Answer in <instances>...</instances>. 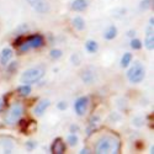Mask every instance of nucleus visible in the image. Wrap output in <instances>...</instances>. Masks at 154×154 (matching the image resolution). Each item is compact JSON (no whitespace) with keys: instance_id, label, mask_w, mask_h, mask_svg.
I'll list each match as a JSON object with an SVG mask.
<instances>
[{"instance_id":"f257e3e1","label":"nucleus","mask_w":154,"mask_h":154,"mask_svg":"<svg viewBox=\"0 0 154 154\" xmlns=\"http://www.w3.org/2000/svg\"><path fill=\"white\" fill-rule=\"evenodd\" d=\"M120 142L113 136H102L95 144V153L107 154V153H119Z\"/></svg>"},{"instance_id":"f03ea898","label":"nucleus","mask_w":154,"mask_h":154,"mask_svg":"<svg viewBox=\"0 0 154 154\" xmlns=\"http://www.w3.org/2000/svg\"><path fill=\"white\" fill-rule=\"evenodd\" d=\"M146 76V70H144V67L140 64L139 62H136L133 66L130 68V70L127 72V78L131 83H134V84H138L140 83Z\"/></svg>"},{"instance_id":"7ed1b4c3","label":"nucleus","mask_w":154,"mask_h":154,"mask_svg":"<svg viewBox=\"0 0 154 154\" xmlns=\"http://www.w3.org/2000/svg\"><path fill=\"white\" fill-rule=\"evenodd\" d=\"M43 76V69L41 68H31L21 75V82L25 84H33L38 82Z\"/></svg>"},{"instance_id":"20e7f679","label":"nucleus","mask_w":154,"mask_h":154,"mask_svg":"<svg viewBox=\"0 0 154 154\" xmlns=\"http://www.w3.org/2000/svg\"><path fill=\"white\" fill-rule=\"evenodd\" d=\"M42 45H43V37L41 35H33L30 36L26 41H22V43L20 45V51L21 52H26V51L31 48L41 47Z\"/></svg>"},{"instance_id":"39448f33","label":"nucleus","mask_w":154,"mask_h":154,"mask_svg":"<svg viewBox=\"0 0 154 154\" xmlns=\"http://www.w3.org/2000/svg\"><path fill=\"white\" fill-rule=\"evenodd\" d=\"M21 116H22V106L20 104H14L10 107V110L6 115L5 122L8 125H14L21 119Z\"/></svg>"},{"instance_id":"423d86ee","label":"nucleus","mask_w":154,"mask_h":154,"mask_svg":"<svg viewBox=\"0 0 154 154\" xmlns=\"http://www.w3.org/2000/svg\"><path fill=\"white\" fill-rule=\"evenodd\" d=\"M88 104H89V99L86 96H82L74 102V110H75L78 116L85 115L86 109H88Z\"/></svg>"},{"instance_id":"0eeeda50","label":"nucleus","mask_w":154,"mask_h":154,"mask_svg":"<svg viewBox=\"0 0 154 154\" xmlns=\"http://www.w3.org/2000/svg\"><path fill=\"white\" fill-rule=\"evenodd\" d=\"M27 3L38 12H47L49 10V6L45 0H27Z\"/></svg>"},{"instance_id":"6e6552de","label":"nucleus","mask_w":154,"mask_h":154,"mask_svg":"<svg viewBox=\"0 0 154 154\" xmlns=\"http://www.w3.org/2000/svg\"><path fill=\"white\" fill-rule=\"evenodd\" d=\"M64 150H66V146H64L63 140L60 138H56L53 140L52 146H51V152L53 154H63Z\"/></svg>"},{"instance_id":"1a4fd4ad","label":"nucleus","mask_w":154,"mask_h":154,"mask_svg":"<svg viewBox=\"0 0 154 154\" xmlns=\"http://www.w3.org/2000/svg\"><path fill=\"white\" fill-rule=\"evenodd\" d=\"M49 100H42V101H40L37 104V106L35 107V110H33V112H35V115L36 116H42L43 115V112L47 110V107L49 106Z\"/></svg>"},{"instance_id":"9d476101","label":"nucleus","mask_w":154,"mask_h":154,"mask_svg":"<svg viewBox=\"0 0 154 154\" xmlns=\"http://www.w3.org/2000/svg\"><path fill=\"white\" fill-rule=\"evenodd\" d=\"M146 47L148 49L154 48V35H153V26H149L146 35Z\"/></svg>"},{"instance_id":"9b49d317","label":"nucleus","mask_w":154,"mask_h":154,"mask_svg":"<svg viewBox=\"0 0 154 154\" xmlns=\"http://www.w3.org/2000/svg\"><path fill=\"white\" fill-rule=\"evenodd\" d=\"M88 8V0H74L72 9L74 11H84Z\"/></svg>"},{"instance_id":"f8f14e48","label":"nucleus","mask_w":154,"mask_h":154,"mask_svg":"<svg viewBox=\"0 0 154 154\" xmlns=\"http://www.w3.org/2000/svg\"><path fill=\"white\" fill-rule=\"evenodd\" d=\"M11 57H12V52L10 48L3 49V52H2V64L3 66H6L8 62L11 59Z\"/></svg>"},{"instance_id":"ddd939ff","label":"nucleus","mask_w":154,"mask_h":154,"mask_svg":"<svg viewBox=\"0 0 154 154\" xmlns=\"http://www.w3.org/2000/svg\"><path fill=\"white\" fill-rule=\"evenodd\" d=\"M116 36H117V29H116V26H110L106 30L105 35H104V37L106 38V40H113Z\"/></svg>"},{"instance_id":"4468645a","label":"nucleus","mask_w":154,"mask_h":154,"mask_svg":"<svg viewBox=\"0 0 154 154\" xmlns=\"http://www.w3.org/2000/svg\"><path fill=\"white\" fill-rule=\"evenodd\" d=\"M73 26H74L76 30H79V31L84 30V27H85L84 20H83L80 16H78V17H74V19H73Z\"/></svg>"},{"instance_id":"2eb2a0df","label":"nucleus","mask_w":154,"mask_h":154,"mask_svg":"<svg viewBox=\"0 0 154 154\" xmlns=\"http://www.w3.org/2000/svg\"><path fill=\"white\" fill-rule=\"evenodd\" d=\"M131 62H132V54L131 53H125L122 56V59H121V67L127 68L128 66H130Z\"/></svg>"},{"instance_id":"dca6fc26","label":"nucleus","mask_w":154,"mask_h":154,"mask_svg":"<svg viewBox=\"0 0 154 154\" xmlns=\"http://www.w3.org/2000/svg\"><path fill=\"white\" fill-rule=\"evenodd\" d=\"M85 47H86V51L89 53H95L96 51H97V43L95 42V41H88L86 42V45H85Z\"/></svg>"},{"instance_id":"f3484780","label":"nucleus","mask_w":154,"mask_h":154,"mask_svg":"<svg viewBox=\"0 0 154 154\" xmlns=\"http://www.w3.org/2000/svg\"><path fill=\"white\" fill-rule=\"evenodd\" d=\"M17 93L20 96H27L30 93H31V88L26 84V85H21L19 89H17Z\"/></svg>"},{"instance_id":"a211bd4d","label":"nucleus","mask_w":154,"mask_h":154,"mask_svg":"<svg viewBox=\"0 0 154 154\" xmlns=\"http://www.w3.org/2000/svg\"><path fill=\"white\" fill-rule=\"evenodd\" d=\"M83 80L86 83V84H90L93 80H94V76H93V74H91V72H85L84 74H83Z\"/></svg>"},{"instance_id":"6ab92c4d","label":"nucleus","mask_w":154,"mask_h":154,"mask_svg":"<svg viewBox=\"0 0 154 154\" xmlns=\"http://www.w3.org/2000/svg\"><path fill=\"white\" fill-rule=\"evenodd\" d=\"M68 143L70 144V146H76V143H78V137H76L75 134H70L69 137H68Z\"/></svg>"},{"instance_id":"aec40b11","label":"nucleus","mask_w":154,"mask_h":154,"mask_svg":"<svg viewBox=\"0 0 154 154\" xmlns=\"http://www.w3.org/2000/svg\"><path fill=\"white\" fill-rule=\"evenodd\" d=\"M131 47L133 49H140L142 48V42H140L139 40H132L131 41Z\"/></svg>"},{"instance_id":"412c9836","label":"nucleus","mask_w":154,"mask_h":154,"mask_svg":"<svg viewBox=\"0 0 154 154\" xmlns=\"http://www.w3.org/2000/svg\"><path fill=\"white\" fill-rule=\"evenodd\" d=\"M62 56V51L60 49H53V51H51V57H52L53 59H58L60 58Z\"/></svg>"},{"instance_id":"4be33fe9","label":"nucleus","mask_w":154,"mask_h":154,"mask_svg":"<svg viewBox=\"0 0 154 154\" xmlns=\"http://www.w3.org/2000/svg\"><path fill=\"white\" fill-rule=\"evenodd\" d=\"M150 6V0H143L142 3H140V9L142 10H146Z\"/></svg>"},{"instance_id":"5701e85b","label":"nucleus","mask_w":154,"mask_h":154,"mask_svg":"<svg viewBox=\"0 0 154 154\" xmlns=\"http://www.w3.org/2000/svg\"><path fill=\"white\" fill-rule=\"evenodd\" d=\"M58 109L59 110H66L67 109V104H66V102H59V104H58Z\"/></svg>"},{"instance_id":"b1692460","label":"nucleus","mask_w":154,"mask_h":154,"mask_svg":"<svg viewBox=\"0 0 154 154\" xmlns=\"http://www.w3.org/2000/svg\"><path fill=\"white\" fill-rule=\"evenodd\" d=\"M27 149H33L35 147H36V143L35 142H27Z\"/></svg>"},{"instance_id":"393cba45","label":"nucleus","mask_w":154,"mask_h":154,"mask_svg":"<svg viewBox=\"0 0 154 154\" xmlns=\"http://www.w3.org/2000/svg\"><path fill=\"white\" fill-rule=\"evenodd\" d=\"M21 43H22V38H21V37H19L17 40H16V42H15V46H20Z\"/></svg>"},{"instance_id":"a878e982","label":"nucleus","mask_w":154,"mask_h":154,"mask_svg":"<svg viewBox=\"0 0 154 154\" xmlns=\"http://www.w3.org/2000/svg\"><path fill=\"white\" fill-rule=\"evenodd\" d=\"M16 66H17V64H16V62H14V63H12V64H11V66H10L9 70H12V69H15V68H16Z\"/></svg>"},{"instance_id":"bb28decb","label":"nucleus","mask_w":154,"mask_h":154,"mask_svg":"<svg viewBox=\"0 0 154 154\" xmlns=\"http://www.w3.org/2000/svg\"><path fill=\"white\" fill-rule=\"evenodd\" d=\"M3 106H4V102H3L2 99H0V112H2V110H3Z\"/></svg>"},{"instance_id":"cd10ccee","label":"nucleus","mask_w":154,"mask_h":154,"mask_svg":"<svg viewBox=\"0 0 154 154\" xmlns=\"http://www.w3.org/2000/svg\"><path fill=\"white\" fill-rule=\"evenodd\" d=\"M70 130H72V132H73V131H76V130H78V127H76V126H72Z\"/></svg>"},{"instance_id":"c85d7f7f","label":"nucleus","mask_w":154,"mask_h":154,"mask_svg":"<svg viewBox=\"0 0 154 154\" xmlns=\"http://www.w3.org/2000/svg\"><path fill=\"white\" fill-rule=\"evenodd\" d=\"M80 153H82V154H83V153L85 154V153H89V150H88V149L85 148V149H82V150H80Z\"/></svg>"}]
</instances>
